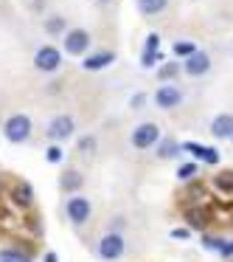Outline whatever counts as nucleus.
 Listing matches in <instances>:
<instances>
[{
    "label": "nucleus",
    "instance_id": "10",
    "mask_svg": "<svg viewBox=\"0 0 233 262\" xmlns=\"http://www.w3.org/2000/svg\"><path fill=\"white\" fill-rule=\"evenodd\" d=\"M208 65H211V59H208V54H191V59H188L186 62V71L191 76H199V74H205V71H208Z\"/></svg>",
    "mask_w": 233,
    "mask_h": 262
},
{
    "label": "nucleus",
    "instance_id": "30",
    "mask_svg": "<svg viewBox=\"0 0 233 262\" xmlns=\"http://www.w3.org/2000/svg\"><path fill=\"white\" fill-rule=\"evenodd\" d=\"M45 262H57V254H45Z\"/></svg>",
    "mask_w": 233,
    "mask_h": 262
},
{
    "label": "nucleus",
    "instance_id": "23",
    "mask_svg": "<svg viewBox=\"0 0 233 262\" xmlns=\"http://www.w3.org/2000/svg\"><path fill=\"white\" fill-rule=\"evenodd\" d=\"M194 172H197V166H194V164H186V166H180V172H177V175H180L183 181H188V178H194Z\"/></svg>",
    "mask_w": 233,
    "mask_h": 262
},
{
    "label": "nucleus",
    "instance_id": "12",
    "mask_svg": "<svg viewBox=\"0 0 233 262\" xmlns=\"http://www.w3.org/2000/svg\"><path fill=\"white\" fill-rule=\"evenodd\" d=\"M138 9H141V14H160L166 9V0H138Z\"/></svg>",
    "mask_w": 233,
    "mask_h": 262
},
{
    "label": "nucleus",
    "instance_id": "4",
    "mask_svg": "<svg viewBox=\"0 0 233 262\" xmlns=\"http://www.w3.org/2000/svg\"><path fill=\"white\" fill-rule=\"evenodd\" d=\"M87 42H90V34L82 31V29H76V31H70V34L65 37V51L68 54H82L87 48Z\"/></svg>",
    "mask_w": 233,
    "mask_h": 262
},
{
    "label": "nucleus",
    "instance_id": "8",
    "mask_svg": "<svg viewBox=\"0 0 233 262\" xmlns=\"http://www.w3.org/2000/svg\"><path fill=\"white\" fill-rule=\"evenodd\" d=\"M154 102L160 104V107H174V104H180V91L177 88H171V85H166V88H160L158 93H154Z\"/></svg>",
    "mask_w": 233,
    "mask_h": 262
},
{
    "label": "nucleus",
    "instance_id": "29",
    "mask_svg": "<svg viewBox=\"0 0 233 262\" xmlns=\"http://www.w3.org/2000/svg\"><path fill=\"white\" fill-rule=\"evenodd\" d=\"M222 254H225V256H227V254H233V243H230V245H225V248H222Z\"/></svg>",
    "mask_w": 233,
    "mask_h": 262
},
{
    "label": "nucleus",
    "instance_id": "16",
    "mask_svg": "<svg viewBox=\"0 0 233 262\" xmlns=\"http://www.w3.org/2000/svg\"><path fill=\"white\" fill-rule=\"evenodd\" d=\"M216 186L225 189V192H230V189H233V172H225V175L216 178Z\"/></svg>",
    "mask_w": 233,
    "mask_h": 262
},
{
    "label": "nucleus",
    "instance_id": "27",
    "mask_svg": "<svg viewBox=\"0 0 233 262\" xmlns=\"http://www.w3.org/2000/svg\"><path fill=\"white\" fill-rule=\"evenodd\" d=\"M158 46H160V37L152 34V37H149V42H146V51H158Z\"/></svg>",
    "mask_w": 233,
    "mask_h": 262
},
{
    "label": "nucleus",
    "instance_id": "6",
    "mask_svg": "<svg viewBox=\"0 0 233 262\" xmlns=\"http://www.w3.org/2000/svg\"><path fill=\"white\" fill-rule=\"evenodd\" d=\"M68 217L73 223H85L87 217H90V203H87L85 198H73L68 203Z\"/></svg>",
    "mask_w": 233,
    "mask_h": 262
},
{
    "label": "nucleus",
    "instance_id": "28",
    "mask_svg": "<svg viewBox=\"0 0 233 262\" xmlns=\"http://www.w3.org/2000/svg\"><path fill=\"white\" fill-rule=\"evenodd\" d=\"M59 158H62V152H59V147H51V149H48V161H54V164H57Z\"/></svg>",
    "mask_w": 233,
    "mask_h": 262
},
{
    "label": "nucleus",
    "instance_id": "11",
    "mask_svg": "<svg viewBox=\"0 0 233 262\" xmlns=\"http://www.w3.org/2000/svg\"><path fill=\"white\" fill-rule=\"evenodd\" d=\"M113 59H115L113 54H107V51H104V54H96V57L85 59L82 65H85V71H98V68H107V65L113 62Z\"/></svg>",
    "mask_w": 233,
    "mask_h": 262
},
{
    "label": "nucleus",
    "instance_id": "5",
    "mask_svg": "<svg viewBox=\"0 0 233 262\" xmlns=\"http://www.w3.org/2000/svg\"><path fill=\"white\" fill-rule=\"evenodd\" d=\"M34 65L40 71L59 68V51H57V48H40V51H37V57H34Z\"/></svg>",
    "mask_w": 233,
    "mask_h": 262
},
{
    "label": "nucleus",
    "instance_id": "17",
    "mask_svg": "<svg viewBox=\"0 0 233 262\" xmlns=\"http://www.w3.org/2000/svg\"><path fill=\"white\" fill-rule=\"evenodd\" d=\"M160 59H163V54H160V51H146V54H143V65H146V68L158 65Z\"/></svg>",
    "mask_w": 233,
    "mask_h": 262
},
{
    "label": "nucleus",
    "instance_id": "9",
    "mask_svg": "<svg viewBox=\"0 0 233 262\" xmlns=\"http://www.w3.org/2000/svg\"><path fill=\"white\" fill-rule=\"evenodd\" d=\"M211 133L216 138H230L233 136V116H216L214 124H211Z\"/></svg>",
    "mask_w": 233,
    "mask_h": 262
},
{
    "label": "nucleus",
    "instance_id": "21",
    "mask_svg": "<svg viewBox=\"0 0 233 262\" xmlns=\"http://www.w3.org/2000/svg\"><path fill=\"white\" fill-rule=\"evenodd\" d=\"M183 149H188V152H191V155H197V158H202V155H205V147H202V144H194V141H188Z\"/></svg>",
    "mask_w": 233,
    "mask_h": 262
},
{
    "label": "nucleus",
    "instance_id": "1",
    "mask_svg": "<svg viewBox=\"0 0 233 262\" xmlns=\"http://www.w3.org/2000/svg\"><path fill=\"white\" fill-rule=\"evenodd\" d=\"M29 133H31L29 116H12V119L6 121V138H9V141L20 144V141H25V138H29Z\"/></svg>",
    "mask_w": 233,
    "mask_h": 262
},
{
    "label": "nucleus",
    "instance_id": "24",
    "mask_svg": "<svg viewBox=\"0 0 233 262\" xmlns=\"http://www.w3.org/2000/svg\"><path fill=\"white\" fill-rule=\"evenodd\" d=\"M202 161H205V164H216V161H219V152H216V149H211V147H205Z\"/></svg>",
    "mask_w": 233,
    "mask_h": 262
},
{
    "label": "nucleus",
    "instance_id": "7",
    "mask_svg": "<svg viewBox=\"0 0 233 262\" xmlns=\"http://www.w3.org/2000/svg\"><path fill=\"white\" fill-rule=\"evenodd\" d=\"M70 133H73V121L68 119V116H57V119L51 121V127H48V136L51 138H68Z\"/></svg>",
    "mask_w": 233,
    "mask_h": 262
},
{
    "label": "nucleus",
    "instance_id": "13",
    "mask_svg": "<svg viewBox=\"0 0 233 262\" xmlns=\"http://www.w3.org/2000/svg\"><path fill=\"white\" fill-rule=\"evenodd\" d=\"M186 217H188V226L191 228H202L205 223H208V214H205L202 209H188Z\"/></svg>",
    "mask_w": 233,
    "mask_h": 262
},
{
    "label": "nucleus",
    "instance_id": "14",
    "mask_svg": "<svg viewBox=\"0 0 233 262\" xmlns=\"http://www.w3.org/2000/svg\"><path fill=\"white\" fill-rule=\"evenodd\" d=\"M14 200H17L20 206H29L31 203V186H29V183H17V186H14Z\"/></svg>",
    "mask_w": 233,
    "mask_h": 262
},
{
    "label": "nucleus",
    "instance_id": "26",
    "mask_svg": "<svg viewBox=\"0 0 233 262\" xmlns=\"http://www.w3.org/2000/svg\"><path fill=\"white\" fill-rule=\"evenodd\" d=\"M174 74H177V65H166V68H160V79H171Z\"/></svg>",
    "mask_w": 233,
    "mask_h": 262
},
{
    "label": "nucleus",
    "instance_id": "19",
    "mask_svg": "<svg viewBox=\"0 0 233 262\" xmlns=\"http://www.w3.org/2000/svg\"><path fill=\"white\" fill-rule=\"evenodd\" d=\"M93 147H96V138H93V136H85V138H82V141H79V152H93Z\"/></svg>",
    "mask_w": 233,
    "mask_h": 262
},
{
    "label": "nucleus",
    "instance_id": "20",
    "mask_svg": "<svg viewBox=\"0 0 233 262\" xmlns=\"http://www.w3.org/2000/svg\"><path fill=\"white\" fill-rule=\"evenodd\" d=\"M62 29H65L62 17H51V20H48V31H51V34H59Z\"/></svg>",
    "mask_w": 233,
    "mask_h": 262
},
{
    "label": "nucleus",
    "instance_id": "22",
    "mask_svg": "<svg viewBox=\"0 0 233 262\" xmlns=\"http://www.w3.org/2000/svg\"><path fill=\"white\" fill-rule=\"evenodd\" d=\"M174 54H188V57H191V54H197V51H194L191 42H177V46H174Z\"/></svg>",
    "mask_w": 233,
    "mask_h": 262
},
{
    "label": "nucleus",
    "instance_id": "2",
    "mask_svg": "<svg viewBox=\"0 0 233 262\" xmlns=\"http://www.w3.org/2000/svg\"><path fill=\"white\" fill-rule=\"evenodd\" d=\"M121 251H124V239H121L118 234H107V237L98 243V254H101L104 259H115V256H121Z\"/></svg>",
    "mask_w": 233,
    "mask_h": 262
},
{
    "label": "nucleus",
    "instance_id": "25",
    "mask_svg": "<svg viewBox=\"0 0 233 262\" xmlns=\"http://www.w3.org/2000/svg\"><path fill=\"white\" fill-rule=\"evenodd\" d=\"M3 259H9V262H29L23 254H17V251H3Z\"/></svg>",
    "mask_w": 233,
    "mask_h": 262
},
{
    "label": "nucleus",
    "instance_id": "15",
    "mask_svg": "<svg viewBox=\"0 0 233 262\" xmlns=\"http://www.w3.org/2000/svg\"><path fill=\"white\" fill-rule=\"evenodd\" d=\"M62 186H65V189H79V186H82V175H79V172H65Z\"/></svg>",
    "mask_w": 233,
    "mask_h": 262
},
{
    "label": "nucleus",
    "instance_id": "18",
    "mask_svg": "<svg viewBox=\"0 0 233 262\" xmlns=\"http://www.w3.org/2000/svg\"><path fill=\"white\" fill-rule=\"evenodd\" d=\"M180 149H177L174 141H163V147H160V158H171V155H177Z\"/></svg>",
    "mask_w": 233,
    "mask_h": 262
},
{
    "label": "nucleus",
    "instance_id": "3",
    "mask_svg": "<svg viewBox=\"0 0 233 262\" xmlns=\"http://www.w3.org/2000/svg\"><path fill=\"white\" fill-rule=\"evenodd\" d=\"M158 136H160V133H158V127H154V124H141L135 133H132V144H135L138 149L152 147V144L158 141Z\"/></svg>",
    "mask_w": 233,
    "mask_h": 262
}]
</instances>
